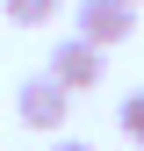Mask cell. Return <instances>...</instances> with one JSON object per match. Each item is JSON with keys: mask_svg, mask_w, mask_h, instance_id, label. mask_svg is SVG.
Instances as JSON below:
<instances>
[{"mask_svg": "<svg viewBox=\"0 0 144 151\" xmlns=\"http://www.w3.org/2000/svg\"><path fill=\"white\" fill-rule=\"evenodd\" d=\"M14 115H22L36 137H65V122H72V86H58L50 72H29V79L14 86Z\"/></svg>", "mask_w": 144, "mask_h": 151, "instance_id": "cell-1", "label": "cell"}, {"mask_svg": "<svg viewBox=\"0 0 144 151\" xmlns=\"http://www.w3.org/2000/svg\"><path fill=\"white\" fill-rule=\"evenodd\" d=\"M72 22H79L72 36L115 50V43H130V36H137V0H79V7H72Z\"/></svg>", "mask_w": 144, "mask_h": 151, "instance_id": "cell-2", "label": "cell"}, {"mask_svg": "<svg viewBox=\"0 0 144 151\" xmlns=\"http://www.w3.org/2000/svg\"><path fill=\"white\" fill-rule=\"evenodd\" d=\"M50 79L58 86H72V93H86V86H101V72H108V58H101V43H86V36H58L50 43Z\"/></svg>", "mask_w": 144, "mask_h": 151, "instance_id": "cell-3", "label": "cell"}, {"mask_svg": "<svg viewBox=\"0 0 144 151\" xmlns=\"http://www.w3.org/2000/svg\"><path fill=\"white\" fill-rule=\"evenodd\" d=\"M58 7H65V0H0V14H7L14 29H50Z\"/></svg>", "mask_w": 144, "mask_h": 151, "instance_id": "cell-4", "label": "cell"}, {"mask_svg": "<svg viewBox=\"0 0 144 151\" xmlns=\"http://www.w3.org/2000/svg\"><path fill=\"white\" fill-rule=\"evenodd\" d=\"M115 122H122V137H130V144L144 151V86H137V93H122V108H115Z\"/></svg>", "mask_w": 144, "mask_h": 151, "instance_id": "cell-5", "label": "cell"}, {"mask_svg": "<svg viewBox=\"0 0 144 151\" xmlns=\"http://www.w3.org/2000/svg\"><path fill=\"white\" fill-rule=\"evenodd\" d=\"M50 151H94V144H79V137H58V144H50Z\"/></svg>", "mask_w": 144, "mask_h": 151, "instance_id": "cell-6", "label": "cell"}]
</instances>
